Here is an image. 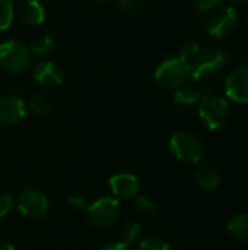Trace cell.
Masks as SVG:
<instances>
[{
  "label": "cell",
  "mask_w": 248,
  "mask_h": 250,
  "mask_svg": "<svg viewBox=\"0 0 248 250\" xmlns=\"http://www.w3.org/2000/svg\"><path fill=\"white\" fill-rule=\"evenodd\" d=\"M32 53L31 50L16 41L7 40L0 42V67L7 73H22L31 64Z\"/></svg>",
  "instance_id": "cell-4"
},
{
  "label": "cell",
  "mask_w": 248,
  "mask_h": 250,
  "mask_svg": "<svg viewBox=\"0 0 248 250\" xmlns=\"http://www.w3.org/2000/svg\"><path fill=\"white\" fill-rule=\"evenodd\" d=\"M69 207L76 209V211H82V209H86L88 208V204H86V199L83 196H77V195H73L69 198Z\"/></svg>",
  "instance_id": "cell-26"
},
{
  "label": "cell",
  "mask_w": 248,
  "mask_h": 250,
  "mask_svg": "<svg viewBox=\"0 0 248 250\" xmlns=\"http://www.w3.org/2000/svg\"><path fill=\"white\" fill-rule=\"evenodd\" d=\"M54 40L50 37V35H41V37H37L32 44H31V53L35 54V56H39V57H45L48 54H51V51L54 50Z\"/></svg>",
  "instance_id": "cell-17"
},
{
  "label": "cell",
  "mask_w": 248,
  "mask_h": 250,
  "mask_svg": "<svg viewBox=\"0 0 248 250\" xmlns=\"http://www.w3.org/2000/svg\"><path fill=\"white\" fill-rule=\"evenodd\" d=\"M18 209L23 217L28 218H42L48 211V199L38 189H25L20 192L16 201Z\"/></svg>",
  "instance_id": "cell-8"
},
{
  "label": "cell",
  "mask_w": 248,
  "mask_h": 250,
  "mask_svg": "<svg viewBox=\"0 0 248 250\" xmlns=\"http://www.w3.org/2000/svg\"><path fill=\"white\" fill-rule=\"evenodd\" d=\"M34 81L45 88V89H56L63 83V72L54 62H41L34 67L32 72Z\"/></svg>",
  "instance_id": "cell-11"
},
{
  "label": "cell",
  "mask_w": 248,
  "mask_h": 250,
  "mask_svg": "<svg viewBox=\"0 0 248 250\" xmlns=\"http://www.w3.org/2000/svg\"><path fill=\"white\" fill-rule=\"evenodd\" d=\"M9 1H10V3H12V1H15V0H9Z\"/></svg>",
  "instance_id": "cell-32"
},
{
  "label": "cell",
  "mask_w": 248,
  "mask_h": 250,
  "mask_svg": "<svg viewBox=\"0 0 248 250\" xmlns=\"http://www.w3.org/2000/svg\"><path fill=\"white\" fill-rule=\"evenodd\" d=\"M13 207V198L9 193L0 195V220L4 218Z\"/></svg>",
  "instance_id": "cell-24"
},
{
  "label": "cell",
  "mask_w": 248,
  "mask_h": 250,
  "mask_svg": "<svg viewBox=\"0 0 248 250\" xmlns=\"http://www.w3.org/2000/svg\"><path fill=\"white\" fill-rule=\"evenodd\" d=\"M88 220L96 227H107L115 223L120 215V204L115 198H99L85 209Z\"/></svg>",
  "instance_id": "cell-7"
},
{
  "label": "cell",
  "mask_w": 248,
  "mask_h": 250,
  "mask_svg": "<svg viewBox=\"0 0 248 250\" xmlns=\"http://www.w3.org/2000/svg\"><path fill=\"white\" fill-rule=\"evenodd\" d=\"M246 25H247V28H248V10H247V13H246Z\"/></svg>",
  "instance_id": "cell-31"
},
{
  "label": "cell",
  "mask_w": 248,
  "mask_h": 250,
  "mask_svg": "<svg viewBox=\"0 0 248 250\" xmlns=\"http://www.w3.org/2000/svg\"><path fill=\"white\" fill-rule=\"evenodd\" d=\"M172 155L183 164L196 166L203 160L205 146L202 139L191 132H178L170 141Z\"/></svg>",
  "instance_id": "cell-2"
},
{
  "label": "cell",
  "mask_w": 248,
  "mask_h": 250,
  "mask_svg": "<svg viewBox=\"0 0 248 250\" xmlns=\"http://www.w3.org/2000/svg\"><path fill=\"white\" fill-rule=\"evenodd\" d=\"M228 63V57L222 50L203 48L191 63V81H203L218 75Z\"/></svg>",
  "instance_id": "cell-5"
},
{
  "label": "cell",
  "mask_w": 248,
  "mask_h": 250,
  "mask_svg": "<svg viewBox=\"0 0 248 250\" xmlns=\"http://www.w3.org/2000/svg\"><path fill=\"white\" fill-rule=\"evenodd\" d=\"M26 116V105L16 95H4L0 98V125L13 126Z\"/></svg>",
  "instance_id": "cell-10"
},
{
  "label": "cell",
  "mask_w": 248,
  "mask_h": 250,
  "mask_svg": "<svg viewBox=\"0 0 248 250\" xmlns=\"http://www.w3.org/2000/svg\"><path fill=\"white\" fill-rule=\"evenodd\" d=\"M19 18L28 25H41L45 21V7L39 0H26L18 9Z\"/></svg>",
  "instance_id": "cell-13"
},
{
  "label": "cell",
  "mask_w": 248,
  "mask_h": 250,
  "mask_svg": "<svg viewBox=\"0 0 248 250\" xmlns=\"http://www.w3.org/2000/svg\"><path fill=\"white\" fill-rule=\"evenodd\" d=\"M199 119L209 130H218L229 119V104L225 98L213 94L202 97L199 101Z\"/></svg>",
  "instance_id": "cell-3"
},
{
  "label": "cell",
  "mask_w": 248,
  "mask_h": 250,
  "mask_svg": "<svg viewBox=\"0 0 248 250\" xmlns=\"http://www.w3.org/2000/svg\"><path fill=\"white\" fill-rule=\"evenodd\" d=\"M101 250H130V248L127 246V245H124V243H113V245H108V246H105L104 249Z\"/></svg>",
  "instance_id": "cell-28"
},
{
  "label": "cell",
  "mask_w": 248,
  "mask_h": 250,
  "mask_svg": "<svg viewBox=\"0 0 248 250\" xmlns=\"http://www.w3.org/2000/svg\"><path fill=\"white\" fill-rule=\"evenodd\" d=\"M29 108L39 116H45L48 113H51L53 110V101L48 95L44 94H35L31 97L29 100Z\"/></svg>",
  "instance_id": "cell-18"
},
{
  "label": "cell",
  "mask_w": 248,
  "mask_h": 250,
  "mask_svg": "<svg viewBox=\"0 0 248 250\" xmlns=\"http://www.w3.org/2000/svg\"><path fill=\"white\" fill-rule=\"evenodd\" d=\"M139 250H172L171 245L161 237H148L139 243Z\"/></svg>",
  "instance_id": "cell-21"
},
{
  "label": "cell",
  "mask_w": 248,
  "mask_h": 250,
  "mask_svg": "<svg viewBox=\"0 0 248 250\" xmlns=\"http://www.w3.org/2000/svg\"><path fill=\"white\" fill-rule=\"evenodd\" d=\"M136 209L143 214V215H152L156 211V205L152 199H149L148 196H137L136 202H134Z\"/></svg>",
  "instance_id": "cell-23"
},
{
  "label": "cell",
  "mask_w": 248,
  "mask_h": 250,
  "mask_svg": "<svg viewBox=\"0 0 248 250\" xmlns=\"http://www.w3.org/2000/svg\"><path fill=\"white\" fill-rule=\"evenodd\" d=\"M110 189L115 198L132 199L139 195L140 183L134 174L130 173H117L110 179Z\"/></svg>",
  "instance_id": "cell-12"
},
{
  "label": "cell",
  "mask_w": 248,
  "mask_h": 250,
  "mask_svg": "<svg viewBox=\"0 0 248 250\" xmlns=\"http://www.w3.org/2000/svg\"><path fill=\"white\" fill-rule=\"evenodd\" d=\"M225 95L238 104H248V64L235 67L225 79Z\"/></svg>",
  "instance_id": "cell-9"
},
{
  "label": "cell",
  "mask_w": 248,
  "mask_h": 250,
  "mask_svg": "<svg viewBox=\"0 0 248 250\" xmlns=\"http://www.w3.org/2000/svg\"><path fill=\"white\" fill-rule=\"evenodd\" d=\"M194 177H196L199 186L202 189H205V190H213L221 183V174H219L218 168L213 167V166H210V164L200 166L196 170Z\"/></svg>",
  "instance_id": "cell-14"
},
{
  "label": "cell",
  "mask_w": 248,
  "mask_h": 250,
  "mask_svg": "<svg viewBox=\"0 0 248 250\" xmlns=\"http://www.w3.org/2000/svg\"><path fill=\"white\" fill-rule=\"evenodd\" d=\"M200 50H202V45L200 44H197V42H186L184 45H181L178 56L183 57L186 62H189L190 66H191L193 60L197 57V54L200 53Z\"/></svg>",
  "instance_id": "cell-22"
},
{
  "label": "cell",
  "mask_w": 248,
  "mask_h": 250,
  "mask_svg": "<svg viewBox=\"0 0 248 250\" xmlns=\"http://www.w3.org/2000/svg\"><path fill=\"white\" fill-rule=\"evenodd\" d=\"M202 100V92L191 86H181L174 91L172 101L178 107H191Z\"/></svg>",
  "instance_id": "cell-16"
},
{
  "label": "cell",
  "mask_w": 248,
  "mask_h": 250,
  "mask_svg": "<svg viewBox=\"0 0 248 250\" xmlns=\"http://www.w3.org/2000/svg\"><path fill=\"white\" fill-rule=\"evenodd\" d=\"M190 79L191 66L180 56L164 60L155 70V81L164 89L175 91L184 86Z\"/></svg>",
  "instance_id": "cell-1"
},
{
  "label": "cell",
  "mask_w": 248,
  "mask_h": 250,
  "mask_svg": "<svg viewBox=\"0 0 248 250\" xmlns=\"http://www.w3.org/2000/svg\"><path fill=\"white\" fill-rule=\"evenodd\" d=\"M0 250H16V248L12 245V243H7V242H1L0 243Z\"/></svg>",
  "instance_id": "cell-29"
},
{
  "label": "cell",
  "mask_w": 248,
  "mask_h": 250,
  "mask_svg": "<svg viewBox=\"0 0 248 250\" xmlns=\"http://www.w3.org/2000/svg\"><path fill=\"white\" fill-rule=\"evenodd\" d=\"M235 4H248V0H231Z\"/></svg>",
  "instance_id": "cell-30"
},
{
  "label": "cell",
  "mask_w": 248,
  "mask_h": 250,
  "mask_svg": "<svg viewBox=\"0 0 248 250\" xmlns=\"http://www.w3.org/2000/svg\"><path fill=\"white\" fill-rule=\"evenodd\" d=\"M199 10H213L219 6L221 0H189Z\"/></svg>",
  "instance_id": "cell-25"
},
{
  "label": "cell",
  "mask_w": 248,
  "mask_h": 250,
  "mask_svg": "<svg viewBox=\"0 0 248 250\" xmlns=\"http://www.w3.org/2000/svg\"><path fill=\"white\" fill-rule=\"evenodd\" d=\"M228 234L235 240L246 243L248 242V214L235 215L227 226Z\"/></svg>",
  "instance_id": "cell-15"
},
{
  "label": "cell",
  "mask_w": 248,
  "mask_h": 250,
  "mask_svg": "<svg viewBox=\"0 0 248 250\" xmlns=\"http://www.w3.org/2000/svg\"><path fill=\"white\" fill-rule=\"evenodd\" d=\"M13 6L9 0H0V31H6L10 28L13 22Z\"/></svg>",
  "instance_id": "cell-20"
},
{
  "label": "cell",
  "mask_w": 248,
  "mask_h": 250,
  "mask_svg": "<svg viewBox=\"0 0 248 250\" xmlns=\"http://www.w3.org/2000/svg\"><path fill=\"white\" fill-rule=\"evenodd\" d=\"M142 234V227L139 223L132 221L123 226V229L120 230V237H121V243L124 245H130L133 242H136L139 239V236Z\"/></svg>",
  "instance_id": "cell-19"
},
{
  "label": "cell",
  "mask_w": 248,
  "mask_h": 250,
  "mask_svg": "<svg viewBox=\"0 0 248 250\" xmlns=\"http://www.w3.org/2000/svg\"><path fill=\"white\" fill-rule=\"evenodd\" d=\"M237 21L238 15L232 6H221L213 9V12L210 13L206 23V31L210 37L216 40H224L234 32Z\"/></svg>",
  "instance_id": "cell-6"
},
{
  "label": "cell",
  "mask_w": 248,
  "mask_h": 250,
  "mask_svg": "<svg viewBox=\"0 0 248 250\" xmlns=\"http://www.w3.org/2000/svg\"><path fill=\"white\" fill-rule=\"evenodd\" d=\"M120 7L126 12H134L140 7L142 0H117Z\"/></svg>",
  "instance_id": "cell-27"
}]
</instances>
